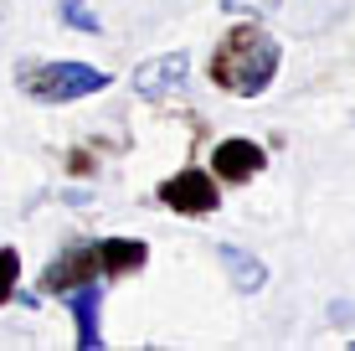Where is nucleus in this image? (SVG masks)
I'll list each match as a JSON object with an SVG mask.
<instances>
[{
	"mask_svg": "<svg viewBox=\"0 0 355 351\" xmlns=\"http://www.w3.org/2000/svg\"><path fill=\"white\" fill-rule=\"evenodd\" d=\"M103 289L108 284H78V289H67V295H57L62 305L72 310V320H78V346L83 351H98L103 346Z\"/></svg>",
	"mask_w": 355,
	"mask_h": 351,
	"instance_id": "7",
	"label": "nucleus"
},
{
	"mask_svg": "<svg viewBox=\"0 0 355 351\" xmlns=\"http://www.w3.org/2000/svg\"><path fill=\"white\" fill-rule=\"evenodd\" d=\"M216 263L227 269V284L237 289V295H263L268 289V263L258 253H248L237 243H216Z\"/></svg>",
	"mask_w": 355,
	"mask_h": 351,
	"instance_id": "8",
	"label": "nucleus"
},
{
	"mask_svg": "<svg viewBox=\"0 0 355 351\" xmlns=\"http://www.w3.org/2000/svg\"><path fill=\"white\" fill-rule=\"evenodd\" d=\"M155 202L180 217H211L222 207V181H216L206 165H186V171H175L170 181L155 186Z\"/></svg>",
	"mask_w": 355,
	"mask_h": 351,
	"instance_id": "3",
	"label": "nucleus"
},
{
	"mask_svg": "<svg viewBox=\"0 0 355 351\" xmlns=\"http://www.w3.org/2000/svg\"><path fill=\"white\" fill-rule=\"evenodd\" d=\"M350 119H355V114H350Z\"/></svg>",
	"mask_w": 355,
	"mask_h": 351,
	"instance_id": "14",
	"label": "nucleus"
},
{
	"mask_svg": "<svg viewBox=\"0 0 355 351\" xmlns=\"http://www.w3.org/2000/svg\"><path fill=\"white\" fill-rule=\"evenodd\" d=\"M16 284H21V248H0V310L16 300Z\"/></svg>",
	"mask_w": 355,
	"mask_h": 351,
	"instance_id": "11",
	"label": "nucleus"
},
{
	"mask_svg": "<svg viewBox=\"0 0 355 351\" xmlns=\"http://www.w3.org/2000/svg\"><path fill=\"white\" fill-rule=\"evenodd\" d=\"M16 88L36 104H78L114 88V72L93 63H72V57H31V63L16 67Z\"/></svg>",
	"mask_w": 355,
	"mask_h": 351,
	"instance_id": "2",
	"label": "nucleus"
},
{
	"mask_svg": "<svg viewBox=\"0 0 355 351\" xmlns=\"http://www.w3.org/2000/svg\"><path fill=\"white\" fill-rule=\"evenodd\" d=\"M263 165H268V150H263L258 140L232 135V140H216L211 145V176L222 181V186H248Z\"/></svg>",
	"mask_w": 355,
	"mask_h": 351,
	"instance_id": "6",
	"label": "nucleus"
},
{
	"mask_svg": "<svg viewBox=\"0 0 355 351\" xmlns=\"http://www.w3.org/2000/svg\"><path fill=\"white\" fill-rule=\"evenodd\" d=\"M278 63H284L278 36L252 26V21H237L211 47V83L222 93H232V99H263L278 78Z\"/></svg>",
	"mask_w": 355,
	"mask_h": 351,
	"instance_id": "1",
	"label": "nucleus"
},
{
	"mask_svg": "<svg viewBox=\"0 0 355 351\" xmlns=\"http://www.w3.org/2000/svg\"><path fill=\"white\" fill-rule=\"evenodd\" d=\"M57 21L72 26V31H83V36H98V31H103V21L93 16L88 0H57Z\"/></svg>",
	"mask_w": 355,
	"mask_h": 351,
	"instance_id": "10",
	"label": "nucleus"
},
{
	"mask_svg": "<svg viewBox=\"0 0 355 351\" xmlns=\"http://www.w3.org/2000/svg\"><path fill=\"white\" fill-rule=\"evenodd\" d=\"M284 0H222L227 16H268V10H278Z\"/></svg>",
	"mask_w": 355,
	"mask_h": 351,
	"instance_id": "12",
	"label": "nucleus"
},
{
	"mask_svg": "<svg viewBox=\"0 0 355 351\" xmlns=\"http://www.w3.org/2000/svg\"><path fill=\"white\" fill-rule=\"evenodd\" d=\"M78 284H103L98 238H88V243H67V248L42 269V295H67V289H78Z\"/></svg>",
	"mask_w": 355,
	"mask_h": 351,
	"instance_id": "4",
	"label": "nucleus"
},
{
	"mask_svg": "<svg viewBox=\"0 0 355 351\" xmlns=\"http://www.w3.org/2000/svg\"><path fill=\"white\" fill-rule=\"evenodd\" d=\"M98 263H103V284L129 279L150 263V243L144 238H98Z\"/></svg>",
	"mask_w": 355,
	"mask_h": 351,
	"instance_id": "9",
	"label": "nucleus"
},
{
	"mask_svg": "<svg viewBox=\"0 0 355 351\" xmlns=\"http://www.w3.org/2000/svg\"><path fill=\"white\" fill-rule=\"evenodd\" d=\"M0 16H6V0H0Z\"/></svg>",
	"mask_w": 355,
	"mask_h": 351,
	"instance_id": "13",
	"label": "nucleus"
},
{
	"mask_svg": "<svg viewBox=\"0 0 355 351\" xmlns=\"http://www.w3.org/2000/svg\"><path fill=\"white\" fill-rule=\"evenodd\" d=\"M186 72H191V57L175 47V52H160V57L134 67L129 88L139 93V99H150V104H165V99H180V93H186Z\"/></svg>",
	"mask_w": 355,
	"mask_h": 351,
	"instance_id": "5",
	"label": "nucleus"
}]
</instances>
